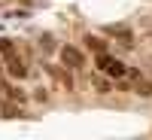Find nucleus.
I'll list each match as a JSON object with an SVG mask.
<instances>
[{"mask_svg": "<svg viewBox=\"0 0 152 140\" xmlns=\"http://www.w3.org/2000/svg\"><path fill=\"white\" fill-rule=\"evenodd\" d=\"M94 61H97V67L104 70V73H110V76H113V79H119V76H125V73H128V67H125L122 61L110 58L107 52H97V58H94Z\"/></svg>", "mask_w": 152, "mask_h": 140, "instance_id": "f257e3e1", "label": "nucleus"}, {"mask_svg": "<svg viewBox=\"0 0 152 140\" xmlns=\"http://www.w3.org/2000/svg\"><path fill=\"white\" fill-rule=\"evenodd\" d=\"M61 61H64V67H73V70L85 67V55L76 46H64V49H61Z\"/></svg>", "mask_w": 152, "mask_h": 140, "instance_id": "f03ea898", "label": "nucleus"}, {"mask_svg": "<svg viewBox=\"0 0 152 140\" xmlns=\"http://www.w3.org/2000/svg\"><path fill=\"white\" fill-rule=\"evenodd\" d=\"M6 70H9L12 76H15V79H24V76H28V67H24V61L18 58V52L6 58Z\"/></svg>", "mask_w": 152, "mask_h": 140, "instance_id": "7ed1b4c3", "label": "nucleus"}, {"mask_svg": "<svg viewBox=\"0 0 152 140\" xmlns=\"http://www.w3.org/2000/svg\"><path fill=\"white\" fill-rule=\"evenodd\" d=\"M107 34L119 37V40H122L125 46H134V37H131V31H128V28H122V24H110V28H107Z\"/></svg>", "mask_w": 152, "mask_h": 140, "instance_id": "20e7f679", "label": "nucleus"}, {"mask_svg": "<svg viewBox=\"0 0 152 140\" xmlns=\"http://www.w3.org/2000/svg\"><path fill=\"white\" fill-rule=\"evenodd\" d=\"M85 46H88V49H94V52H107V43L100 40V37H94V34H88V37H85Z\"/></svg>", "mask_w": 152, "mask_h": 140, "instance_id": "39448f33", "label": "nucleus"}, {"mask_svg": "<svg viewBox=\"0 0 152 140\" xmlns=\"http://www.w3.org/2000/svg\"><path fill=\"white\" fill-rule=\"evenodd\" d=\"M18 116H24L21 107H15V104H3V119H18Z\"/></svg>", "mask_w": 152, "mask_h": 140, "instance_id": "423d86ee", "label": "nucleus"}, {"mask_svg": "<svg viewBox=\"0 0 152 140\" xmlns=\"http://www.w3.org/2000/svg\"><path fill=\"white\" fill-rule=\"evenodd\" d=\"M0 55H3V58L15 55V46H12V40H0Z\"/></svg>", "mask_w": 152, "mask_h": 140, "instance_id": "0eeeda50", "label": "nucleus"}, {"mask_svg": "<svg viewBox=\"0 0 152 140\" xmlns=\"http://www.w3.org/2000/svg\"><path fill=\"white\" fill-rule=\"evenodd\" d=\"M137 95L149 97V95H152V82H137Z\"/></svg>", "mask_w": 152, "mask_h": 140, "instance_id": "6e6552de", "label": "nucleus"}, {"mask_svg": "<svg viewBox=\"0 0 152 140\" xmlns=\"http://www.w3.org/2000/svg\"><path fill=\"white\" fill-rule=\"evenodd\" d=\"M94 85L100 88V92H110V82H104V79H94Z\"/></svg>", "mask_w": 152, "mask_h": 140, "instance_id": "1a4fd4ad", "label": "nucleus"}]
</instances>
